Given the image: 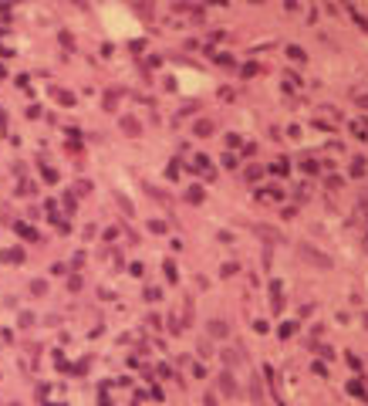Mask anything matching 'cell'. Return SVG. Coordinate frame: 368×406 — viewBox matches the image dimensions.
Segmentation results:
<instances>
[{"instance_id":"1","label":"cell","mask_w":368,"mask_h":406,"mask_svg":"<svg viewBox=\"0 0 368 406\" xmlns=\"http://www.w3.org/2000/svg\"><path fill=\"white\" fill-rule=\"evenodd\" d=\"M348 393H351V396H358V399H368L365 386H358V383H351V386H348Z\"/></svg>"}]
</instances>
